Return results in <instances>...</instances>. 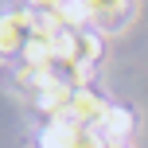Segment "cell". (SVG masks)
I'll list each match as a JSON object with an SVG mask.
<instances>
[{"label": "cell", "mask_w": 148, "mask_h": 148, "mask_svg": "<svg viewBox=\"0 0 148 148\" xmlns=\"http://www.w3.org/2000/svg\"><path fill=\"white\" fill-rule=\"evenodd\" d=\"M105 113H109V101H105V97H97L90 86H86V90H74V101H70L66 117H70L78 129H101Z\"/></svg>", "instance_id": "1"}, {"label": "cell", "mask_w": 148, "mask_h": 148, "mask_svg": "<svg viewBox=\"0 0 148 148\" xmlns=\"http://www.w3.org/2000/svg\"><path fill=\"white\" fill-rule=\"evenodd\" d=\"M35 31V12H12L0 16V55H20L23 43Z\"/></svg>", "instance_id": "2"}, {"label": "cell", "mask_w": 148, "mask_h": 148, "mask_svg": "<svg viewBox=\"0 0 148 148\" xmlns=\"http://www.w3.org/2000/svg\"><path fill=\"white\" fill-rule=\"evenodd\" d=\"M86 8H90V23L109 27V31H117L133 16V0H86Z\"/></svg>", "instance_id": "3"}, {"label": "cell", "mask_w": 148, "mask_h": 148, "mask_svg": "<svg viewBox=\"0 0 148 148\" xmlns=\"http://www.w3.org/2000/svg\"><path fill=\"white\" fill-rule=\"evenodd\" d=\"M70 101H74V90L66 86V82H51V86H43L35 94V105L47 113V117H66V109H70Z\"/></svg>", "instance_id": "4"}, {"label": "cell", "mask_w": 148, "mask_h": 148, "mask_svg": "<svg viewBox=\"0 0 148 148\" xmlns=\"http://www.w3.org/2000/svg\"><path fill=\"white\" fill-rule=\"evenodd\" d=\"M133 109H125V105H109V113H105V121H101V129L97 133L105 136V144H125L129 140V133H133Z\"/></svg>", "instance_id": "5"}, {"label": "cell", "mask_w": 148, "mask_h": 148, "mask_svg": "<svg viewBox=\"0 0 148 148\" xmlns=\"http://www.w3.org/2000/svg\"><path fill=\"white\" fill-rule=\"evenodd\" d=\"M74 140H78V125L70 117L47 121V129L39 133V148H74Z\"/></svg>", "instance_id": "6"}, {"label": "cell", "mask_w": 148, "mask_h": 148, "mask_svg": "<svg viewBox=\"0 0 148 148\" xmlns=\"http://www.w3.org/2000/svg\"><path fill=\"white\" fill-rule=\"evenodd\" d=\"M20 59H23V66H51V59H55V51H51V39H43V35H31L27 43H23Z\"/></svg>", "instance_id": "7"}, {"label": "cell", "mask_w": 148, "mask_h": 148, "mask_svg": "<svg viewBox=\"0 0 148 148\" xmlns=\"http://www.w3.org/2000/svg\"><path fill=\"white\" fill-rule=\"evenodd\" d=\"M97 59H101V35L90 31V27H82V31H78V59H74V62H82V66L94 70Z\"/></svg>", "instance_id": "8"}, {"label": "cell", "mask_w": 148, "mask_h": 148, "mask_svg": "<svg viewBox=\"0 0 148 148\" xmlns=\"http://www.w3.org/2000/svg\"><path fill=\"white\" fill-rule=\"evenodd\" d=\"M74 148H105V136L97 133V129H78V140Z\"/></svg>", "instance_id": "9"}, {"label": "cell", "mask_w": 148, "mask_h": 148, "mask_svg": "<svg viewBox=\"0 0 148 148\" xmlns=\"http://www.w3.org/2000/svg\"><path fill=\"white\" fill-rule=\"evenodd\" d=\"M27 4H31V12H55L62 0H27Z\"/></svg>", "instance_id": "10"}, {"label": "cell", "mask_w": 148, "mask_h": 148, "mask_svg": "<svg viewBox=\"0 0 148 148\" xmlns=\"http://www.w3.org/2000/svg\"><path fill=\"white\" fill-rule=\"evenodd\" d=\"M105 148H129V144H105Z\"/></svg>", "instance_id": "11"}]
</instances>
